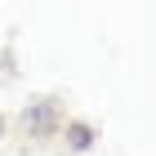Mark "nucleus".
Segmentation results:
<instances>
[{"instance_id": "obj_3", "label": "nucleus", "mask_w": 156, "mask_h": 156, "mask_svg": "<svg viewBox=\"0 0 156 156\" xmlns=\"http://www.w3.org/2000/svg\"><path fill=\"white\" fill-rule=\"evenodd\" d=\"M0 129H5V120H0Z\"/></svg>"}, {"instance_id": "obj_1", "label": "nucleus", "mask_w": 156, "mask_h": 156, "mask_svg": "<svg viewBox=\"0 0 156 156\" xmlns=\"http://www.w3.org/2000/svg\"><path fill=\"white\" fill-rule=\"evenodd\" d=\"M49 125V107H36V112H27V129H45Z\"/></svg>"}, {"instance_id": "obj_2", "label": "nucleus", "mask_w": 156, "mask_h": 156, "mask_svg": "<svg viewBox=\"0 0 156 156\" xmlns=\"http://www.w3.org/2000/svg\"><path fill=\"white\" fill-rule=\"evenodd\" d=\"M72 147H89V129L85 125H72Z\"/></svg>"}]
</instances>
